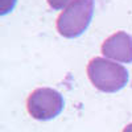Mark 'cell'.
<instances>
[{
    "instance_id": "6da1fadb",
    "label": "cell",
    "mask_w": 132,
    "mask_h": 132,
    "mask_svg": "<svg viewBox=\"0 0 132 132\" xmlns=\"http://www.w3.org/2000/svg\"><path fill=\"white\" fill-rule=\"evenodd\" d=\"M91 83L103 93H116L128 82V71L123 65L103 57H95L87 65Z\"/></svg>"
},
{
    "instance_id": "7a4b0ae2",
    "label": "cell",
    "mask_w": 132,
    "mask_h": 132,
    "mask_svg": "<svg viewBox=\"0 0 132 132\" xmlns=\"http://www.w3.org/2000/svg\"><path fill=\"white\" fill-rule=\"evenodd\" d=\"M94 13V0H74L60 13L57 30L66 38H75L90 25Z\"/></svg>"
},
{
    "instance_id": "3957f363",
    "label": "cell",
    "mask_w": 132,
    "mask_h": 132,
    "mask_svg": "<svg viewBox=\"0 0 132 132\" xmlns=\"http://www.w3.org/2000/svg\"><path fill=\"white\" fill-rule=\"evenodd\" d=\"M63 96L50 87H40L32 91L27 99V110L33 119L50 120L63 110Z\"/></svg>"
},
{
    "instance_id": "277c9868",
    "label": "cell",
    "mask_w": 132,
    "mask_h": 132,
    "mask_svg": "<svg viewBox=\"0 0 132 132\" xmlns=\"http://www.w3.org/2000/svg\"><path fill=\"white\" fill-rule=\"evenodd\" d=\"M102 53L106 58L118 62H132V36L120 30L111 35L102 44Z\"/></svg>"
},
{
    "instance_id": "5b68a950",
    "label": "cell",
    "mask_w": 132,
    "mask_h": 132,
    "mask_svg": "<svg viewBox=\"0 0 132 132\" xmlns=\"http://www.w3.org/2000/svg\"><path fill=\"white\" fill-rule=\"evenodd\" d=\"M73 2L74 0H48V4L53 9H62V8H66Z\"/></svg>"
},
{
    "instance_id": "8992f818",
    "label": "cell",
    "mask_w": 132,
    "mask_h": 132,
    "mask_svg": "<svg viewBox=\"0 0 132 132\" xmlns=\"http://www.w3.org/2000/svg\"><path fill=\"white\" fill-rule=\"evenodd\" d=\"M15 4H16V0H2V2H0V7H2L0 13L5 15V13L11 12V11L13 9Z\"/></svg>"
},
{
    "instance_id": "52a82bcc",
    "label": "cell",
    "mask_w": 132,
    "mask_h": 132,
    "mask_svg": "<svg viewBox=\"0 0 132 132\" xmlns=\"http://www.w3.org/2000/svg\"><path fill=\"white\" fill-rule=\"evenodd\" d=\"M123 132H132V123H131V124H128V126L123 129Z\"/></svg>"
}]
</instances>
